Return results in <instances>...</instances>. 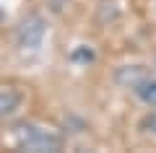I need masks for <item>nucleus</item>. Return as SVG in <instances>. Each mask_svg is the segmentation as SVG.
<instances>
[{"label":"nucleus","instance_id":"f03ea898","mask_svg":"<svg viewBox=\"0 0 156 153\" xmlns=\"http://www.w3.org/2000/svg\"><path fill=\"white\" fill-rule=\"evenodd\" d=\"M21 106V93L11 86H0V120L11 117Z\"/></svg>","mask_w":156,"mask_h":153},{"label":"nucleus","instance_id":"39448f33","mask_svg":"<svg viewBox=\"0 0 156 153\" xmlns=\"http://www.w3.org/2000/svg\"><path fill=\"white\" fill-rule=\"evenodd\" d=\"M0 21H3V11H0Z\"/></svg>","mask_w":156,"mask_h":153},{"label":"nucleus","instance_id":"f257e3e1","mask_svg":"<svg viewBox=\"0 0 156 153\" xmlns=\"http://www.w3.org/2000/svg\"><path fill=\"white\" fill-rule=\"evenodd\" d=\"M16 145L26 148V151H57L60 137L47 130H39V127L21 125V127H16Z\"/></svg>","mask_w":156,"mask_h":153},{"label":"nucleus","instance_id":"7ed1b4c3","mask_svg":"<svg viewBox=\"0 0 156 153\" xmlns=\"http://www.w3.org/2000/svg\"><path fill=\"white\" fill-rule=\"evenodd\" d=\"M135 91H138V96L143 99L146 104L156 106V81H148V78H143V81L135 86Z\"/></svg>","mask_w":156,"mask_h":153},{"label":"nucleus","instance_id":"20e7f679","mask_svg":"<svg viewBox=\"0 0 156 153\" xmlns=\"http://www.w3.org/2000/svg\"><path fill=\"white\" fill-rule=\"evenodd\" d=\"M143 127H146V130H148V132H154V135H156V114H154V117H148Z\"/></svg>","mask_w":156,"mask_h":153}]
</instances>
